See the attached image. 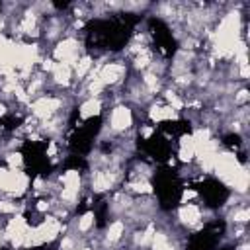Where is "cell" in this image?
Wrapping results in <instances>:
<instances>
[{"mask_svg": "<svg viewBox=\"0 0 250 250\" xmlns=\"http://www.w3.org/2000/svg\"><path fill=\"white\" fill-rule=\"evenodd\" d=\"M80 55H82V43L72 35H64L51 49V59L55 62H64L70 66L80 59Z\"/></svg>", "mask_w": 250, "mask_h": 250, "instance_id": "cell-2", "label": "cell"}, {"mask_svg": "<svg viewBox=\"0 0 250 250\" xmlns=\"http://www.w3.org/2000/svg\"><path fill=\"white\" fill-rule=\"evenodd\" d=\"M125 76H127V64L123 61H109V62H104L100 68H98V78L102 80V84L107 88H115L119 84L125 82Z\"/></svg>", "mask_w": 250, "mask_h": 250, "instance_id": "cell-4", "label": "cell"}, {"mask_svg": "<svg viewBox=\"0 0 250 250\" xmlns=\"http://www.w3.org/2000/svg\"><path fill=\"white\" fill-rule=\"evenodd\" d=\"M234 250H250V244H248V240L244 238L240 244H236V248H234Z\"/></svg>", "mask_w": 250, "mask_h": 250, "instance_id": "cell-17", "label": "cell"}, {"mask_svg": "<svg viewBox=\"0 0 250 250\" xmlns=\"http://www.w3.org/2000/svg\"><path fill=\"white\" fill-rule=\"evenodd\" d=\"M2 158L6 162V168H10V170H21V166H23V152L21 150H10Z\"/></svg>", "mask_w": 250, "mask_h": 250, "instance_id": "cell-13", "label": "cell"}, {"mask_svg": "<svg viewBox=\"0 0 250 250\" xmlns=\"http://www.w3.org/2000/svg\"><path fill=\"white\" fill-rule=\"evenodd\" d=\"M96 64V59L90 55V53H82L80 59L72 64V72H74V82H82L94 68Z\"/></svg>", "mask_w": 250, "mask_h": 250, "instance_id": "cell-9", "label": "cell"}, {"mask_svg": "<svg viewBox=\"0 0 250 250\" xmlns=\"http://www.w3.org/2000/svg\"><path fill=\"white\" fill-rule=\"evenodd\" d=\"M133 125H135V115H133V109L131 105L127 104H115L109 111V117H107V129L109 133L113 135H125V133H131L133 131Z\"/></svg>", "mask_w": 250, "mask_h": 250, "instance_id": "cell-3", "label": "cell"}, {"mask_svg": "<svg viewBox=\"0 0 250 250\" xmlns=\"http://www.w3.org/2000/svg\"><path fill=\"white\" fill-rule=\"evenodd\" d=\"M248 98H250V94H248V90H246V86H242V88H238V90L234 92V96H232V104H234V107H240V105H246V104H248Z\"/></svg>", "mask_w": 250, "mask_h": 250, "instance_id": "cell-14", "label": "cell"}, {"mask_svg": "<svg viewBox=\"0 0 250 250\" xmlns=\"http://www.w3.org/2000/svg\"><path fill=\"white\" fill-rule=\"evenodd\" d=\"M229 221H230L232 225H246V223L250 221V209H248L244 203L236 205L234 209H230V213H229Z\"/></svg>", "mask_w": 250, "mask_h": 250, "instance_id": "cell-12", "label": "cell"}, {"mask_svg": "<svg viewBox=\"0 0 250 250\" xmlns=\"http://www.w3.org/2000/svg\"><path fill=\"white\" fill-rule=\"evenodd\" d=\"M154 131H156L154 125H141V127H139V135H141V139H146V141L154 135Z\"/></svg>", "mask_w": 250, "mask_h": 250, "instance_id": "cell-16", "label": "cell"}, {"mask_svg": "<svg viewBox=\"0 0 250 250\" xmlns=\"http://www.w3.org/2000/svg\"><path fill=\"white\" fill-rule=\"evenodd\" d=\"M199 193L197 189H191V188H184L182 193H180V203H191V199H195Z\"/></svg>", "mask_w": 250, "mask_h": 250, "instance_id": "cell-15", "label": "cell"}, {"mask_svg": "<svg viewBox=\"0 0 250 250\" xmlns=\"http://www.w3.org/2000/svg\"><path fill=\"white\" fill-rule=\"evenodd\" d=\"M62 105H64L62 96H59V94H45L41 98L31 100L29 105H27V111L41 123V121H47L53 115H57L62 109Z\"/></svg>", "mask_w": 250, "mask_h": 250, "instance_id": "cell-1", "label": "cell"}, {"mask_svg": "<svg viewBox=\"0 0 250 250\" xmlns=\"http://www.w3.org/2000/svg\"><path fill=\"white\" fill-rule=\"evenodd\" d=\"M2 244H4V240H2V236H0V250H2Z\"/></svg>", "mask_w": 250, "mask_h": 250, "instance_id": "cell-18", "label": "cell"}, {"mask_svg": "<svg viewBox=\"0 0 250 250\" xmlns=\"http://www.w3.org/2000/svg\"><path fill=\"white\" fill-rule=\"evenodd\" d=\"M94 225H96V213H94L92 209H88V211H84V213L76 219L74 230L80 232L82 236H86V232H90V230L94 229Z\"/></svg>", "mask_w": 250, "mask_h": 250, "instance_id": "cell-10", "label": "cell"}, {"mask_svg": "<svg viewBox=\"0 0 250 250\" xmlns=\"http://www.w3.org/2000/svg\"><path fill=\"white\" fill-rule=\"evenodd\" d=\"M178 225L184 229H201L203 225V209L197 203H180L176 211Z\"/></svg>", "mask_w": 250, "mask_h": 250, "instance_id": "cell-5", "label": "cell"}, {"mask_svg": "<svg viewBox=\"0 0 250 250\" xmlns=\"http://www.w3.org/2000/svg\"><path fill=\"white\" fill-rule=\"evenodd\" d=\"M59 182H61V188H76V189H82V174L74 168L66 170L64 174L59 176Z\"/></svg>", "mask_w": 250, "mask_h": 250, "instance_id": "cell-11", "label": "cell"}, {"mask_svg": "<svg viewBox=\"0 0 250 250\" xmlns=\"http://www.w3.org/2000/svg\"><path fill=\"white\" fill-rule=\"evenodd\" d=\"M127 232V223L123 219H113L111 223H107L105 232H104V244H117Z\"/></svg>", "mask_w": 250, "mask_h": 250, "instance_id": "cell-8", "label": "cell"}, {"mask_svg": "<svg viewBox=\"0 0 250 250\" xmlns=\"http://www.w3.org/2000/svg\"><path fill=\"white\" fill-rule=\"evenodd\" d=\"M51 84L55 88H70L74 84V72H72V66L70 64H64V62H55V66L51 68Z\"/></svg>", "mask_w": 250, "mask_h": 250, "instance_id": "cell-6", "label": "cell"}, {"mask_svg": "<svg viewBox=\"0 0 250 250\" xmlns=\"http://www.w3.org/2000/svg\"><path fill=\"white\" fill-rule=\"evenodd\" d=\"M102 111H104V100L102 98H84L78 105V117L82 121L94 119V117L102 115Z\"/></svg>", "mask_w": 250, "mask_h": 250, "instance_id": "cell-7", "label": "cell"}]
</instances>
